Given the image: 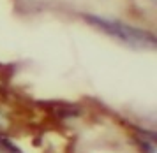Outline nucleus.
<instances>
[{
    "label": "nucleus",
    "instance_id": "f257e3e1",
    "mask_svg": "<svg viewBox=\"0 0 157 153\" xmlns=\"http://www.w3.org/2000/svg\"><path fill=\"white\" fill-rule=\"evenodd\" d=\"M88 21L92 25H95L97 28H101L104 34L111 35V37H115V39H118L122 42H125L127 46L140 48V49H154L155 48V37L150 32L141 30V28L129 27V25L120 23V21L104 20V18H97V16H90Z\"/></svg>",
    "mask_w": 157,
    "mask_h": 153
}]
</instances>
